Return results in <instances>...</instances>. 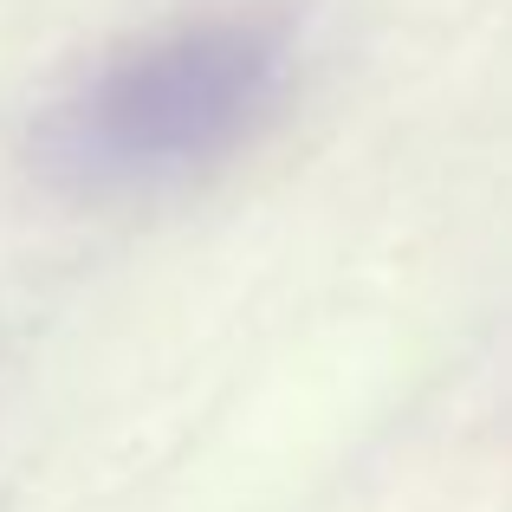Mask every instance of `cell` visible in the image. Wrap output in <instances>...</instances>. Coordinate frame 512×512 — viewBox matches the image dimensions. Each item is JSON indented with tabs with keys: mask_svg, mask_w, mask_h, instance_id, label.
I'll list each match as a JSON object with an SVG mask.
<instances>
[{
	"mask_svg": "<svg viewBox=\"0 0 512 512\" xmlns=\"http://www.w3.org/2000/svg\"><path fill=\"white\" fill-rule=\"evenodd\" d=\"M292 85L286 26L266 13H208L78 72L33 124V163L65 195H163L221 169L260 137Z\"/></svg>",
	"mask_w": 512,
	"mask_h": 512,
	"instance_id": "6da1fadb",
	"label": "cell"
}]
</instances>
